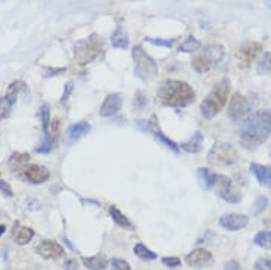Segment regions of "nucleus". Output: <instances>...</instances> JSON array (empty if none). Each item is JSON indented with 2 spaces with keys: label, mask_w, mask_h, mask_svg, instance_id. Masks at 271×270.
Segmentation results:
<instances>
[{
  "label": "nucleus",
  "mask_w": 271,
  "mask_h": 270,
  "mask_svg": "<svg viewBox=\"0 0 271 270\" xmlns=\"http://www.w3.org/2000/svg\"><path fill=\"white\" fill-rule=\"evenodd\" d=\"M271 135V109H261L250 114L240 127L239 140L247 151L261 146Z\"/></svg>",
  "instance_id": "obj_1"
},
{
  "label": "nucleus",
  "mask_w": 271,
  "mask_h": 270,
  "mask_svg": "<svg viewBox=\"0 0 271 270\" xmlns=\"http://www.w3.org/2000/svg\"><path fill=\"white\" fill-rule=\"evenodd\" d=\"M156 96L159 102L165 107L172 108H184L193 104L196 98V92L189 83L180 80H164L156 90Z\"/></svg>",
  "instance_id": "obj_2"
},
{
  "label": "nucleus",
  "mask_w": 271,
  "mask_h": 270,
  "mask_svg": "<svg viewBox=\"0 0 271 270\" xmlns=\"http://www.w3.org/2000/svg\"><path fill=\"white\" fill-rule=\"evenodd\" d=\"M230 87H231V83L228 79H222L214 86V89L200 104V114L203 118L211 120L222 111L228 99Z\"/></svg>",
  "instance_id": "obj_3"
},
{
  "label": "nucleus",
  "mask_w": 271,
  "mask_h": 270,
  "mask_svg": "<svg viewBox=\"0 0 271 270\" xmlns=\"http://www.w3.org/2000/svg\"><path fill=\"white\" fill-rule=\"evenodd\" d=\"M103 52V39L99 34H90L87 39H81L74 46V59L78 65L86 67L92 64Z\"/></svg>",
  "instance_id": "obj_4"
},
{
  "label": "nucleus",
  "mask_w": 271,
  "mask_h": 270,
  "mask_svg": "<svg viewBox=\"0 0 271 270\" xmlns=\"http://www.w3.org/2000/svg\"><path fill=\"white\" fill-rule=\"evenodd\" d=\"M208 162L215 167H230L239 161L237 149L227 142H215L208 152Z\"/></svg>",
  "instance_id": "obj_5"
},
{
  "label": "nucleus",
  "mask_w": 271,
  "mask_h": 270,
  "mask_svg": "<svg viewBox=\"0 0 271 270\" xmlns=\"http://www.w3.org/2000/svg\"><path fill=\"white\" fill-rule=\"evenodd\" d=\"M131 55H133V61H134V74L140 80L150 81L158 76L156 62L146 54V51L142 46H134Z\"/></svg>",
  "instance_id": "obj_6"
},
{
  "label": "nucleus",
  "mask_w": 271,
  "mask_h": 270,
  "mask_svg": "<svg viewBox=\"0 0 271 270\" xmlns=\"http://www.w3.org/2000/svg\"><path fill=\"white\" fill-rule=\"evenodd\" d=\"M215 189L220 195V198H222L225 202L230 204H237L242 201V193L233 186V180L224 174H218L217 176V185Z\"/></svg>",
  "instance_id": "obj_7"
},
{
  "label": "nucleus",
  "mask_w": 271,
  "mask_h": 270,
  "mask_svg": "<svg viewBox=\"0 0 271 270\" xmlns=\"http://www.w3.org/2000/svg\"><path fill=\"white\" fill-rule=\"evenodd\" d=\"M23 89H25V84L23 81H14L9 86L6 95L0 99V118H6V117L11 115V112H12V109L17 104V99H18Z\"/></svg>",
  "instance_id": "obj_8"
},
{
  "label": "nucleus",
  "mask_w": 271,
  "mask_h": 270,
  "mask_svg": "<svg viewBox=\"0 0 271 270\" xmlns=\"http://www.w3.org/2000/svg\"><path fill=\"white\" fill-rule=\"evenodd\" d=\"M228 117L233 121H240L242 118H245L249 112H250V102L247 101L246 96H243L242 93L236 92L230 102H228Z\"/></svg>",
  "instance_id": "obj_9"
},
{
  "label": "nucleus",
  "mask_w": 271,
  "mask_h": 270,
  "mask_svg": "<svg viewBox=\"0 0 271 270\" xmlns=\"http://www.w3.org/2000/svg\"><path fill=\"white\" fill-rule=\"evenodd\" d=\"M186 264L189 267H195V269H202V267H209L214 264V257L212 254L205 249V248H195L193 251H190L186 258H184Z\"/></svg>",
  "instance_id": "obj_10"
},
{
  "label": "nucleus",
  "mask_w": 271,
  "mask_h": 270,
  "mask_svg": "<svg viewBox=\"0 0 271 270\" xmlns=\"http://www.w3.org/2000/svg\"><path fill=\"white\" fill-rule=\"evenodd\" d=\"M220 226L225 230H230V232H237V230H242L245 229L247 224H249V217L245 216V214H237V213H228V214H224L220 217L218 220Z\"/></svg>",
  "instance_id": "obj_11"
},
{
  "label": "nucleus",
  "mask_w": 271,
  "mask_h": 270,
  "mask_svg": "<svg viewBox=\"0 0 271 270\" xmlns=\"http://www.w3.org/2000/svg\"><path fill=\"white\" fill-rule=\"evenodd\" d=\"M262 51L261 45L259 43H255V42H245L240 49H239V54H237V58H239V67H249L253 59L258 56V54Z\"/></svg>",
  "instance_id": "obj_12"
},
{
  "label": "nucleus",
  "mask_w": 271,
  "mask_h": 270,
  "mask_svg": "<svg viewBox=\"0 0 271 270\" xmlns=\"http://www.w3.org/2000/svg\"><path fill=\"white\" fill-rule=\"evenodd\" d=\"M121 107H123V95L121 93H109L99 108V115L105 117V118L112 117L121 111Z\"/></svg>",
  "instance_id": "obj_13"
},
{
  "label": "nucleus",
  "mask_w": 271,
  "mask_h": 270,
  "mask_svg": "<svg viewBox=\"0 0 271 270\" xmlns=\"http://www.w3.org/2000/svg\"><path fill=\"white\" fill-rule=\"evenodd\" d=\"M24 177L33 183V185H40L49 180L50 177V171L45 167V165H39V164H28L24 170Z\"/></svg>",
  "instance_id": "obj_14"
},
{
  "label": "nucleus",
  "mask_w": 271,
  "mask_h": 270,
  "mask_svg": "<svg viewBox=\"0 0 271 270\" xmlns=\"http://www.w3.org/2000/svg\"><path fill=\"white\" fill-rule=\"evenodd\" d=\"M36 249H37V252H39L42 257H45V258H53V260L62 257L64 252H65V249L62 248L61 243H58V242H55V241H50V239L42 241V242L37 245Z\"/></svg>",
  "instance_id": "obj_15"
},
{
  "label": "nucleus",
  "mask_w": 271,
  "mask_h": 270,
  "mask_svg": "<svg viewBox=\"0 0 271 270\" xmlns=\"http://www.w3.org/2000/svg\"><path fill=\"white\" fill-rule=\"evenodd\" d=\"M249 170L256 177V180L261 186L271 188V165H262V164L252 162L249 165Z\"/></svg>",
  "instance_id": "obj_16"
},
{
  "label": "nucleus",
  "mask_w": 271,
  "mask_h": 270,
  "mask_svg": "<svg viewBox=\"0 0 271 270\" xmlns=\"http://www.w3.org/2000/svg\"><path fill=\"white\" fill-rule=\"evenodd\" d=\"M146 123V130H149L161 143H164L170 151H172L175 155H178L180 154V146L174 142V140H171L170 137H167L159 129H158V126H156V123H150V121H145Z\"/></svg>",
  "instance_id": "obj_17"
},
{
  "label": "nucleus",
  "mask_w": 271,
  "mask_h": 270,
  "mask_svg": "<svg viewBox=\"0 0 271 270\" xmlns=\"http://www.w3.org/2000/svg\"><path fill=\"white\" fill-rule=\"evenodd\" d=\"M12 238L18 245H27L34 238V230L31 227L21 226V224L17 223L15 227L12 229Z\"/></svg>",
  "instance_id": "obj_18"
},
{
  "label": "nucleus",
  "mask_w": 271,
  "mask_h": 270,
  "mask_svg": "<svg viewBox=\"0 0 271 270\" xmlns=\"http://www.w3.org/2000/svg\"><path fill=\"white\" fill-rule=\"evenodd\" d=\"M109 216L112 217V220L115 221L117 226L125 229V230H136L134 224L128 220V217L117 207V205H111L109 207Z\"/></svg>",
  "instance_id": "obj_19"
},
{
  "label": "nucleus",
  "mask_w": 271,
  "mask_h": 270,
  "mask_svg": "<svg viewBox=\"0 0 271 270\" xmlns=\"http://www.w3.org/2000/svg\"><path fill=\"white\" fill-rule=\"evenodd\" d=\"M90 124L86 121H80V123H74L68 127L67 130V136L71 142H75L78 139H81L83 136H86L90 132Z\"/></svg>",
  "instance_id": "obj_20"
},
{
  "label": "nucleus",
  "mask_w": 271,
  "mask_h": 270,
  "mask_svg": "<svg viewBox=\"0 0 271 270\" xmlns=\"http://www.w3.org/2000/svg\"><path fill=\"white\" fill-rule=\"evenodd\" d=\"M196 176H197V180H199V183H200V186L203 189L211 190V189L215 188V185H217V176H218L217 173H212L208 168H197Z\"/></svg>",
  "instance_id": "obj_21"
},
{
  "label": "nucleus",
  "mask_w": 271,
  "mask_h": 270,
  "mask_svg": "<svg viewBox=\"0 0 271 270\" xmlns=\"http://www.w3.org/2000/svg\"><path fill=\"white\" fill-rule=\"evenodd\" d=\"M81 261L89 270H103L109 264L108 258L103 254H96L93 257H81Z\"/></svg>",
  "instance_id": "obj_22"
},
{
  "label": "nucleus",
  "mask_w": 271,
  "mask_h": 270,
  "mask_svg": "<svg viewBox=\"0 0 271 270\" xmlns=\"http://www.w3.org/2000/svg\"><path fill=\"white\" fill-rule=\"evenodd\" d=\"M111 43L114 48L117 49H128L130 46V39H128V34H127V30L124 27H117L114 34L111 36Z\"/></svg>",
  "instance_id": "obj_23"
},
{
  "label": "nucleus",
  "mask_w": 271,
  "mask_h": 270,
  "mask_svg": "<svg viewBox=\"0 0 271 270\" xmlns=\"http://www.w3.org/2000/svg\"><path fill=\"white\" fill-rule=\"evenodd\" d=\"M202 142H203V135H202L200 132H196L189 140L183 142V143L180 145V148H181L183 151L189 152V154H197V152H200V149H202Z\"/></svg>",
  "instance_id": "obj_24"
},
{
  "label": "nucleus",
  "mask_w": 271,
  "mask_h": 270,
  "mask_svg": "<svg viewBox=\"0 0 271 270\" xmlns=\"http://www.w3.org/2000/svg\"><path fill=\"white\" fill-rule=\"evenodd\" d=\"M30 162V155L28 154H21V152H15L11 155L9 158V167L14 170V171H18V170H25V167L28 165Z\"/></svg>",
  "instance_id": "obj_25"
},
{
  "label": "nucleus",
  "mask_w": 271,
  "mask_h": 270,
  "mask_svg": "<svg viewBox=\"0 0 271 270\" xmlns=\"http://www.w3.org/2000/svg\"><path fill=\"white\" fill-rule=\"evenodd\" d=\"M203 54L212 62V65H215V64H220L222 61V58H224V48L221 45H211V46H208L203 51Z\"/></svg>",
  "instance_id": "obj_26"
},
{
  "label": "nucleus",
  "mask_w": 271,
  "mask_h": 270,
  "mask_svg": "<svg viewBox=\"0 0 271 270\" xmlns=\"http://www.w3.org/2000/svg\"><path fill=\"white\" fill-rule=\"evenodd\" d=\"M192 68L196 73L203 74V73H206V71H209L212 68V62L206 58L205 54H200V55H197V56H195L192 59Z\"/></svg>",
  "instance_id": "obj_27"
},
{
  "label": "nucleus",
  "mask_w": 271,
  "mask_h": 270,
  "mask_svg": "<svg viewBox=\"0 0 271 270\" xmlns=\"http://www.w3.org/2000/svg\"><path fill=\"white\" fill-rule=\"evenodd\" d=\"M133 251H134V254H136L139 258H142V260H145V261H152V260H156V258H158V254H156V252H153L152 249H149L146 245H143V243H140V242L134 245Z\"/></svg>",
  "instance_id": "obj_28"
},
{
  "label": "nucleus",
  "mask_w": 271,
  "mask_h": 270,
  "mask_svg": "<svg viewBox=\"0 0 271 270\" xmlns=\"http://www.w3.org/2000/svg\"><path fill=\"white\" fill-rule=\"evenodd\" d=\"M200 42L196 39V37H193V36H189L180 46H178V52H184V54H193V52H196L197 49H200Z\"/></svg>",
  "instance_id": "obj_29"
},
{
  "label": "nucleus",
  "mask_w": 271,
  "mask_h": 270,
  "mask_svg": "<svg viewBox=\"0 0 271 270\" xmlns=\"http://www.w3.org/2000/svg\"><path fill=\"white\" fill-rule=\"evenodd\" d=\"M253 243L265 248V249H271V230H261L255 235L253 238Z\"/></svg>",
  "instance_id": "obj_30"
},
{
  "label": "nucleus",
  "mask_w": 271,
  "mask_h": 270,
  "mask_svg": "<svg viewBox=\"0 0 271 270\" xmlns=\"http://www.w3.org/2000/svg\"><path fill=\"white\" fill-rule=\"evenodd\" d=\"M256 73L259 76H267V74H271V52H265L258 65H256Z\"/></svg>",
  "instance_id": "obj_31"
},
{
  "label": "nucleus",
  "mask_w": 271,
  "mask_h": 270,
  "mask_svg": "<svg viewBox=\"0 0 271 270\" xmlns=\"http://www.w3.org/2000/svg\"><path fill=\"white\" fill-rule=\"evenodd\" d=\"M40 118H42V126H43V132H45V136H49L50 132H49V127H50V105L49 104H45L42 105L40 108Z\"/></svg>",
  "instance_id": "obj_32"
},
{
  "label": "nucleus",
  "mask_w": 271,
  "mask_h": 270,
  "mask_svg": "<svg viewBox=\"0 0 271 270\" xmlns=\"http://www.w3.org/2000/svg\"><path fill=\"white\" fill-rule=\"evenodd\" d=\"M53 149V137L49 135V136H45L43 142L34 149L37 154H49L50 151Z\"/></svg>",
  "instance_id": "obj_33"
},
{
  "label": "nucleus",
  "mask_w": 271,
  "mask_h": 270,
  "mask_svg": "<svg viewBox=\"0 0 271 270\" xmlns=\"http://www.w3.org/2000/svg\"><path fill=\"white\" fill-rule=\"evenodd\" d=\"M267 204H268V198H265V196H259V198L255 201L253 207H252V214H253V216L261 214V213L265 210Z\"/></svg>",
  "instance_id": "obj_34"
},
{
  "label": "nucleus",
  "mask_w": 271,
  "mask_h": 270,
  "mask_svg": "<svg viewBox=\"0 0 271 270\" xmlns=\"http://www.w3.org/2000/svg\"><path fill=\"white\" fill-rule=\"evenodd\" d=\"M146 42H149L150 45H155V46H164V48H168L171 49L172 45H174V40L172 39H153V37H146L145 39Z\"/></svg>",
  "instance_id": "obj_35"
},
{
  "label": "nucleus",
  "mask_w": 271,
  "mask_h": 270,
  "mask_svg": "<svg viewBox=\"0 0 271 270\" xmlns=\"http://www.w3.org/2000/svg\"><path fill=\"white\" fill-rule=\"evenodd\" d=\"M111 264H112V270H131L130 264L123 258H112Z\"/></svg>",
  "instance_id": "obj_36"
},
{
  "label": "nucleus",
  "mask_w": 271,
  "mask_h": 270,
  "mask_svg": "<svg viewBox=\"0 0 271 270\" xmlns=\"http://www.w3.org/2000/svg\"><path fill=\"white\" fill-rule=\"evenodd\" d=\"M255 270H271V257L258 258L255 263Z\"/></svg>",
  "instance_id": "obj_37"
},
{
  "label": "nucleus",
  "mask_w": 271,
  "mask_h": 270,
  "mask_svg": "<svg viewBox=\"0 0 271 270\" xmlns=\"http://www.w3.org/2000/svg\"><path fill=\"white\" fill-rule=\"evenodd\" d=\"M162 264H165L167 267H178L181 264V260L178 257H164L162 258Z\"/></svg>",
  "instance_id": "obj_38"
},
{
  "label": "nucleus",
  "mask_w": 271,
  "mask_h": 270,
  "mask_svg": "<svg viewBox=\"0 0 271 270\" xmlns=\"http://www.w3.org/2000/svg\"><path fill=\"white\" fill-rule=\"evenodd\" d=\"M73 89H74V83H73V81H68L67 86H65V89H64V93H62V98H61V104H65V102L68 101V98H70Z\"/></svg>",
  "instance_id": "obj_39"
},
{
  "label": "nucleus",
  "mask_w": 271,
  "mask_h": 270,
  "mask_svg": "<svg viewBox=\"0 0 271 270\" xmlns=\"http://www.w3.org/2000/svg\"><path fill=\"white\" fill-rule=\"evenodd\" d=\"M62 73H65V68H46V71H45V77L46 79H49V77H56V76H59V74H62Z\"/></svg>",
  "instance_id": "obj_40"
},
{
  "label": "nucleus",
  "mask_w": 271,
  "mask_h": 270,
  "mask_svg": "<svg viewBox=\"0 0 271 270\" xmlns=\"http://www.w3.org/2000/svg\"><path fill=\"white\" fill-rule=\"evenodd\" d=\"M0 190H2L5 195H8V196H14V190H12V188L6 183V182H3V180H0Z\"/></svg>",
  "instance_id": "obj_41"
},
{
  "label": "nucleus",
  "mask_w": 271,
  "mask_h": 270,
  "mask_svg": "<svg viewBox=\"0 0 271 270\" xmlns=\"http://www.w3.org/2000/svg\"><path fill=\"white\" fill-rule=\"evenodd\" d=\"M224 269L225 270H240V264L236 260H228V261H225Z\"/></svg>",
  "instance_id": "obj_42"
},
{
  "label": "nucleus",
  "mask_w": 271,
  "mask_h": 270,
  "mask_svg": "<svg viewBox=\"0 0 271 270\" xmlns=\"http://www.w3.org/2000/svg\"><path fill=\"white\" fill-rule=\"evenodd\" d=\"M77 267H78V266H77L75 260H71V258H70V260L65 261V269H67V270H75Z\"/></svg>",
  "instance_id": "obj_43"
},
{
  "label": "nucleus",
  "mask_w": 271,
  "mask_h": 270,
  "mask_svg": "<svg viewBox=\"0 0 271 270\" xmlns=\"http://www.w3.org/2000/svg\"><path fill=\"white\" fill-rule=\"evenodd\" d=\"M6 232V226H3V224H0V236H2L3 233Z\"/></svg>",
  "instance_id": "obj_44"
}]
</instances>
